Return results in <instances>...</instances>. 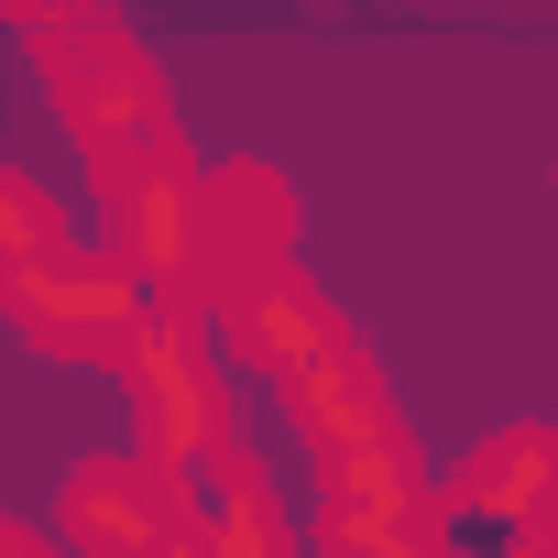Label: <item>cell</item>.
I'll return each instance as SVG.
<instances>
[{
    "label": "cell",
    "mask_w": 558,
    "mask_h": 558,
    "mask_svg": "<svg viewBox=\"0 0 558 558\" xmlns=\"http://www.w3.org/2000/svg\"><path fill=\"white\" fill-rule=\"evenodd\" d=\"M34 34H45L56 99H66V121L88 132V154H99V165H165V154H175L165 99H154L143 56H132L110 23H34Z\"/></svg>",
    "instance_id": "1"
},
{
    "label": "cell",
    "mask_w": 558,
    "mask_h": 558,
    "mask_svg": "<svg viewBox=\"0 0 558 558\" xmlns=\"http://www.w3.org/2000/svg\"><path fill=\"white\" fill-rule=\"evenodd\" d=\"M0 296H12V318L45 351H77V362H132V340L154 318V296L132 286L110 252H66V241L45 263H23V274H0Z\"/></svg>",
    "instance_id": "2"
},
{
    "label": "cell",
    "mask_w": 558,
    "mask_h": 558,
    "mask_svg": "<svg viewBox=\"0 0 558 558\" xmlns=\"http://www.w3.org/2000/svg\"><path fill=\"white\" fill-rule=\"evenodd\" d=\"M132 395H143V427H154V471L219 449V373H208V351H197L186 318H165V307L143 318V340H132Z\"/></svg>",
    "instance_id": "3"
},
{
    "label": "cell",
    "mask_w": 558,
    "mask_h": 558,
    "mask_svg": "<svg viewBox=\"0 0 558 558\" xmlns=\"http://www.w3.org/2000/svg\"><path fill=\"white\" fill-rule=\"evenodd\" d=\"M219 329H230V351H252L263 373H307V362H329L340 351V329H329V307L296 286V263H263V274H219Z\"/></svg>",
    "instance_id": "4"
},
{
    "label": "cell",
    "mask_w": 558,
    "mask_h": 558,
    "mask_svg": "<svg viewBox=\"0 0 558 558\" xmlns=\"http://www.w3.org/2000/svg\"><path fill=\"white\" fill-rule=\"evenodd\" d=\"M165 525V471L154 460H99L66 482V558H154Z\"/></svg>",
    "instance_id": "5"
},
{
    "label": "cell",
    "mask_w": 558,
    "mask_h": 558,
    "mask_svg": "<svg viewBox=\"0 0 558 558\" xmlns=\"http://www.w3.org/2000/svg\"><path fill=\"white\" fill-rule=\"evenodd\" d=\"M449 504H471V514H514V525H547V514H558V438H536V427L493 438V449L449 482Z\"/></svg>",
    "instance_id": "6"
},
{
    "label": "cell",
    "mask_w": 558,
    "mask_h": 558,
    "mask_svg": "<svg viewBox=\"0 0 558 558\" xmlns=\"http://www.w3.org/2000/svg\"><path fill=\"white\" fill-rule=\"evenodd\" d=\"M45 252H56V197L23 186V175H0V274H23Z\"/></svg>",
    "instance_id": "7"
}]
</instances>
